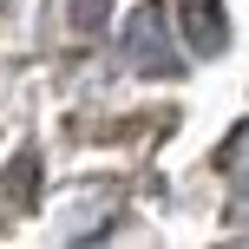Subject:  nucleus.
I'll list each match as a JSON object with an SVG mask.
<instances>
[{"label":"nucleus","instance_id":"20e7f679","mask_svg":"<svg viewBox=\"0 0 249 249\" xmlns=\"http://www.w3.org/2000/svg\"><path fill=\"white\" fill-rule=\"evenodd\" d=\"M230 230H236V236H249V197L230 203Z\"/></svg>","mask_w":249,"mask_h":249},{"label":"nucleus","instance_id":"f03ea898","mask_svg":"<svg viewBox=\"0 0 249 249\" xmlns=\"http://www.w3.org/2000/svg\"><path fill=\"white\" fill-rule=\"evenodd\" d=\"M184 46L203 53V59L230 46V20H223V7H216V0H184Z\"/></svg>","mask_w":249,"mask_h":249},{"label":"nucleus","instance_id":"7ed1b4c3","mask_svg":"<svg viewBox=\"0 0 249 249\" xmlns=\"http://www.w3.org/2000/svg\"><path fill=\"white\" fill-rule=\"evenodd\" d=\"M216 164H223V177H230V184H249V118L230 131V144L216 151Z\"/></svg>","mask_w":249,"mask_h":249},{"label":"nucleus","instance_id":"f257e3e1","mask_svg":"<svg viewBox=\"0 0 249 249\" xmlns=\"http://www.w3.org/2000/svg\"><path fill=\"white\" fill-rule=\"evenodd\" d=\"M124 59L138 66V72H158V79H171L177 66V26H171V7L164 0H138L131 7V20H124Z\"/></svg>","mask_w":249,"mask_h":249}]
</instances>
